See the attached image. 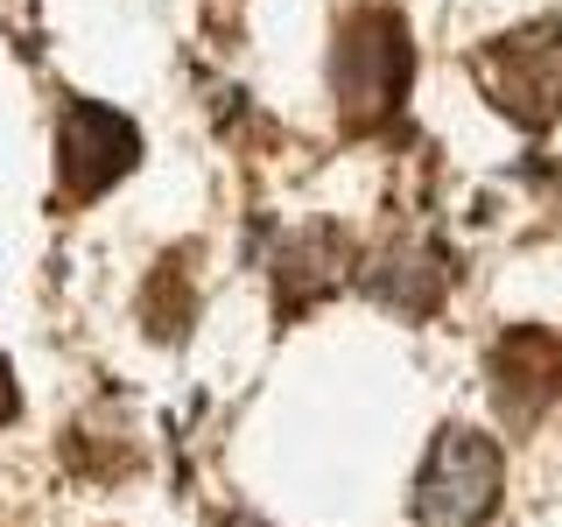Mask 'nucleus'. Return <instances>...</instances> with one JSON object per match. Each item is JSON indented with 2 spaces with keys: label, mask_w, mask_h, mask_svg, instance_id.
Instances as JSON below:
<instances>
[{
  "label": "nucleus",
  "mask_w": 562,
  "mask_h": 527,
  "mask_svg": "<svg viewBox=\"0 0 562 527\" xmlns=\"http://www.w3.org/2000/svg\"><path fill=\"white\" fill-rule=\"evenodd\" d=\"M415 85V35L394 8H351L330 43V92L345 134H386Z\"/></svg>",
  "instance_id": "1"
},
{
  "label": "nucleus",
  "mask_w": 562,
  "mask_h": 527,
  "mask_svg": "<svg viewBox=\"0 0 562 527\" xmlns=\"http://www.w3.org/2000/svg\"><path fill=\"white\" fill-rule=\"evenodd\" d=\"M345 260H351V246H345L338 225H310V233H295L289 246H281V254H274V310H281V324H289L310 295L338 289Z\"/></svg>",
  "instance_id": "7"
},
{
  "label": "nucleus",
  "mask_w": 562,
  "mask_h": 527,
  "mask_svg": "<svg viewBox=\"0 0 562 527\" xmlns=\"http://www.w3.org/2000/svg\"><path fill=\"white\" fill-rule=\"evenodd\" d=\"M499 485H506V457L485 429H436L429 457L415 471V520L422 527H485L499 514Z\"/></svg>",
  "instance_id": "3"
},
{
  "label": "nucleus",
  "mask_w": 562,
  "mask_h": 527,
  "mask_svg": "<svg viewBox=\"0 0 562 527\" xmlns=\"http://www.w3.org/2000/svg\"><path fill=\"white\" fill-rule=\"evenodd\" d=\"M14 408H22V394H14V373H8V359H0V422H14Z\"/></svg>",
  "instance_id": "9"
},
{
  "label": "nucleus",
  "mask_w": 562,
  "mask_h": 527,
  "mask_svg": "<svg viewBox=\"0 0 562 527\" xmlns=\"http://www.w3.org/2000/svg\"><path fill=\"white\" fill-rule=\"evenodd\" d=\"M562 386V345L535 324H514L492 345V394H499L506 422H535Z\"/></svg>",
  "instance_id": "6"
},
{
  "label": "nucleus",
  "mask_w": 562,
  "mask_h": 527,
  "mask_svg": "<svg viewBox=\"0 0 562 527\" xmlns=\"http://www.w3.org/2000/svg\"><path fill=\"white\" fill-rule=\"evenodd\" d=\"M359 281H366V295L386 303L394 316H429L450 289V246L429 239V233H408V239L380 246Z\"/></svg>",
  "instance_id": "5"
},
{
  "label": "nucleus",
  "mask_w": 562,
  "mask_h": 527,
  "mask_svg": "<svg viewBox=\"0 0 562 527\" xmlns=\"http://www.w3.org/2000/svg\"><path fill=\"white\" fill-rule=\"evenodd\" d=\"M471 78L492 99V113H506L514 127L541 134L562 120V29L555 22H520L492 35L485 49H471Z\"/></svg>",
  "instance_id": "2"
},
{
  "label": "nucleus",
  "mask_w": 562,
  "mask_h": 527,
  "mask_svg": "<svg viewBox=\"0 0 562 527\" xmlns=\"http://www.w3.org/2000/svg\"><path fill=\"white\" fill-rule=\"evenodd\" d=\"M140 162V127L120 105H99V99H70L64 120H57V176L78 204L105 198L120 176H134Z\"/></svg>",
  "instance_id": "4"
},
{
  "label": "nucleus",
  "mask_w": 562,
  "mask_h": 527,
  "mask_svg": "<svg viewBox=\"0 0 562 527\" xmlns=\"http://www.w3.org/2000/svg\"><path fill=\"white\" fill-rule=\"evenodd\" d=\"M218 527H268V520H260V514H225Z\"/></svg>",
  "instance_id": "10"
},
{
  "label": "nucleus",
  "mask_w": 562,
  "mask_h": 527,
  "mask_svg": "<svg viewBox=\"0 0 562 527\" xmlns=\"http://www.w3.org/2000/svg\"><path fill=\"white\" fill-rule=\"evenodd\" d=\"M148 324L162 330V338H183V324H190V295H183V268H176V260H162V274H155V289H148Z\"/></svg>",
  "instance_id": "8"
}]
</instances>
